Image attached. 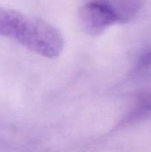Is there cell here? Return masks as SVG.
Instances as JSON below:
<instances>
[{
	"mask_svg": "<svg viewBox=\"0 0 151 152\" xmlns=\"http://www.w3.org/2000/svg\"><path fill=\"white\" fill-rule=\"evenodd\" d=\"M109 5L118 18L119 23H125L137 15L142 0H99Z\"/></svg>",
	"mask_w": 151,
	"mask_h": 152,
	"instance_id": "3",
	"label": "cell"
},
{
	"mask_svg": "<svg viewBox=\"0 0 151 152\" xmlns=\"http://www.w3.org/2000/svg\"><path fill=\"white\" fill-rule=\"evenodd\" d=\"M0 36L50 59L58 57L64 48V37L53 24L4 6H0Z\"/></svg>",
	"mask_w": 151,
	"mask_h": 152,
	"instance_id": "1",
	"label": "cell"
},
{
	"mask_svg": "<svg viewBox=\"0 0 151 152\" xmlns=\"http://www.w3.org/2000/svg\"><path fill=\"white\" fill-rule=\"evenodd\" d=\"M78 19L83 30L92 36H99L112 25L119 23L113 10L99 0L83 5L78 12Z\"/></svg>",
	"mask_w": 151,
	"mask_h": 152,
	"instance_id": "2",
	"label": "cell"
},
{
	"mask_svg": "<svg viewBox=\"0 0 151 152\" xmlns=\"http://www.w3.org/2000/svg\"><path fill=\"white\" fill-rule=\"evenodd\" d=\"M150 65H151V51L147 52L141 57L137 67L138 69H143L149 67Z\"/></svg>",
	"mask_w": 151,
	"mask_h": 152,
	"instance_id": "4",
	"label": "cell"
}]
</instances>
